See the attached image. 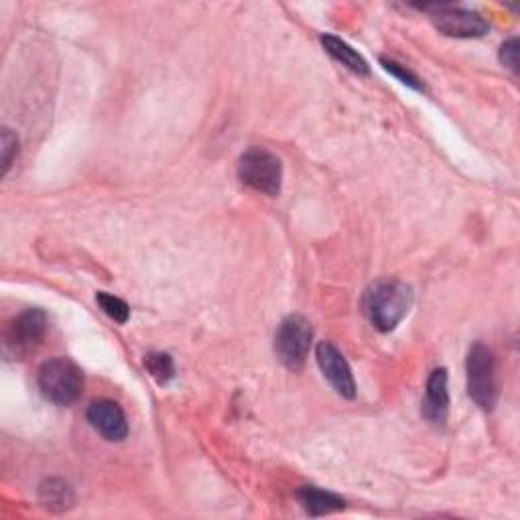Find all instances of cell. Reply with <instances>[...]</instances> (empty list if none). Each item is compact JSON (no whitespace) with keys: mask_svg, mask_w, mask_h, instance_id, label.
I'll use <instances>...</instances> for the list:
<instances>
[{"mask_svg":"<svg viewBox=\"0 0 520 520\" xmlns=\"http://www.w3.org/2000/svg\"><path fill=\"white\" fill-rule=\"evenodd\" d=\"M47 336V315L41 309H27L21 313L7 332L5 352L25 356L35 350Z\"/></svg>","mask_w":520,"mask_h":520,"instance_id":"52a82bcc","label":"cell"},{"mask_svg":"<svg viewBox=\"0 0 520 520\" xmlns=\"http://www.w3.org/2000/svg\"><path fill=\"white\" fill-rule=\"evenodd\" d=\"M315 358L317 364L323 372V376L328 378V382L334 386L336 393L344 399H354L356 397V382L352 376V370L342 356V352L330 344V342H319L315 348Z\"/></svg>","mask_w":520,"mask_h":520,"instance_id":"ba28073f","label":"cell"},{"mask_svg":"<svg viewBox=\"0 0 520 520\" xmlns=\"http://www.w3.org/2000/svg\"><path fill=\"white\" fill-rule=\"evenodd\" d=\"M468 393L472 401L484 409L492 411L498 399V382H496V360L488 346L474 344L468 352Z\"/></svg>","mask_w":520,"mask_h":520,"instance_id":"277c9868","label":"cell"},{"mask_svg":"<svg viewBox=\"0 0 520 520\" xmlns=\"http://www.w3.org/2000/svg\"><path fill=\"white\" fill-rule=\"evenodd\" d=\"M313 342V328L303 315H289L281 321L275 336V352L289 370H301Z\"/></svg>","mask_w":520,"mask_h":520,"instance_id":"5b68a950","label":"cell"},{"mask_svg":"<svg viewBox=\"0 0 520 520\" xmlns=\"http://www.w3.org/2000/svg\"><path fill=\"white\" fill-rule=\"evenodd\" d=\"M413 305V289L399 281L386 279L374 283L364 297V311L378 332H393L407 317Z\"/></svg>","mask_w":520,"mask_h":520,"instance_id":"6da1fadb","label":"cell"},{"mask_svg":"<svg viewBox=\"0 0 520 520\" xmlns=\"http://www.w3.org/2000/svg\"><path fill=\"white\" fill-rule=\"evenodd\" d=\"M238 177L254 191L279 195L283 183V165L275 153L263 147H252L240 157Z\"/></svg>","mask_w":520,"mask_h":520,"instance_id":"3957f363","label":"cell"},{"mask_svg":"<svg viewBox=\"0 0 520 520\" xmlns=\"http://www.w3.org/2000/svg\"><path fill=\"white\" fill-rule=\"evenodd\" d=\"M41 395L59 407H70L78 403L84 390V372L70 358H51L41 364L37 374Z\"/></svg>","mask_w":520,"mask_h":520,"instance_id":"7a4b0ae2","label":"cell"},{"mask_svg":"<svg viewBox=\"0 0 520 520\" xmlns=\"http://www.w3.org/2000/svg\"><path fill=\"white\" fill-rule=\"evenodd\" d=\"M96 301L104 309V313L108 317H112L116 323H126L128 321L130 309H128V305L122 299H118L114 295H108V293H98Z\"/></svg>","mask_w":520,"mask_h":520,"instance_id":"2e32d148","label":"cell"},{"mask_svg":"<svg viewBox=\"0 0 520 520\" xmlns=\"http://www.w3.org/2000/svg\"><path fill=\"white\" fill-rule=\"evenodd\" d=\"M500 61L512 74H518V39L512 37L500 47Z\"/></svg>","mask_w":520,"mask_h":520,"instance_id":"ac0fdd59","label":"cell"},{"mask_svg":"<svg viewBox=\"0 0 520 520\" xmlns=\"http://www.w3.org/2000/svg\"><path fill=\"white\" fill-rule=\"evenodd\" d=\"M19 155V139L11 128L0 130V163H3V175H7Z\"/></svg>","mask_w":520,"mask_h":520,"instance_id":"9a60e30c","label":"cell"},{"mask_svg":"<svg viewBox=\"0 0 520 520\" xmlns=\"http://www.w3.org/2000/svg\"><path fill=\"white\" fill-rule=\"evenodd\" d=\"M88 421L108 441H124L128 435V423L124 411L114 401H96L88 409Z\"/></svg>","mask_w":520,"mask_h":520,"instance_id":"9c48e42d","label":"cell"},{"mask_svg":"<svg viewBox=\"0 0 520 520\" xmlns=\"http://www.w3.org/2000/svg\"><path fill=\"white\" fill-rule=\"evenodd\" d=\"M297 500L311 516H323L346 508V500L334 492L319 490L315 486H303L297 490Z\"/></svg>","mask_w":520,"mask_h":520,"instance_id":"8fae6325","label":"cell"},{"mask_svg":"<svg viewBox=\"0 0 520 520\" xmlns=\"http://www.w3.org/2000/svg\"><path fill=\"white\" fill-rule=\"evenodd\" d=\"M421 413L431 425H435V427L445 425L447 413H449V390H447V370L445 368H437L431 372V376L427 380V390H425Z\"/></svg>","mask_w":520,"mask_h":520,"instance_id":"30bf717a","label":"cell"},{"mask_svg":"<svg viewBox=\"0 0 520 520\" xmlns=\"http://www.w3.org/2000/svg\"><path fill=\"white\" fill-rule=\"evenodd\" d=\"M145 366L159 384H167L175 376V364H173V358L169 354L153 352L145 358Z\"/></svg>","mask_w":520,"mask_h":520,"instance_id":"5bb4252c","label":"cell"},{"mask_svg":"<svg viewBox=\"0 0 520 520\" xmlns=\"http://www.w3.org/2000/svg\"><path fill=\"white\" fill-rule=\"evenodd\" d=\"M39 500L45 508H49L53 512H63L74 506L76 494H74L72 486L65 480L49 478V480L41 482V486H39Z\"/></svg>","mask_w":520,"mask_h":520,"instance_id":"4fadbf2b","label":"cell"},{"mask_svg":"<svg viewBox=\"0 0 520 520\" xmlns=\"http://www.w3.org/2000/svg\"><path fill=\"white\" fill-rule=\"evenodd\" d=\"M423 9H427L431 13V21H433L435 29L447 37L478 39L490 31L488 21L476 11L451 7V5H433V7H423Z\"/></svg>","mask_w":520,"mask_h":520,"instance_id":"8992f818","label":"cell"},{"mask_svg":"<svg viewBox=\"0 0 520 520\" xmlns=\"http://www.w3.org/2000/svg\"><path fill=\"white\" fill-rule=\"evenodd\" d=\"M321 45H323L325 51H328L336 61H340L344 68H348L350 72H354L358 76H368L370 74L368 61L356 49H352L346 41H342L340 37L323 35L321 37Z\"/></svg>","mask_w":520,"mask_h":520,"instance_id":"7c38bea8","label":"cell"},{"mask_svg":"<svg viewBox=\"0 0 520 520\" xmlns=\"http://www.w3.org/2000/svg\"><path fill=\"white\" fill-rule=\"evenodd\" d=\"M380 63L384 65V70H386V72H390V74H393L395 78H399L405 86H409V88H413V90H419V92L425 90L423 82H421V80H419L411 70H407L405 65L397 63L395 59H386V57H382Z\"/></svg>","mask_w":520,"mask_h":520,"instance_id":"e0dca14e","label":"cell"}]
</instances>
